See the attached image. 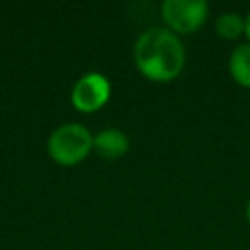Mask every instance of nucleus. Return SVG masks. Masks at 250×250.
I'll return each mask as SVG.
<instances>
[{"label": "nucleus", "instance_id": "obj_1", "mask_svg": "<svg viewBox=\"0 0 250 250\" xmlns=\"http://www.w3.org/2000/svg\"><path fill=\"white\" fill-rule=\"evenodd\" d=\"M137 70L150 82L166 84L178 78L186 64V49L176 33L166 27L145 29L133 49Z\"/></svg>", "mask_w": 250, "mask_h": 250}, {"label": "nucleus", "instance_id": "obj_2", "mask_svg": "<svg viewBox=\"0 0 250 250\" xmlns=\"http://www.w3.org/2000/svg\"><path fill=\"white\" fill-rule=\"evenodd\" d=\"M94 150V135L82 123H62L47 139V154L59 166H76Z\"/></svg>", "mask_w": 250, "mask_h": 250}, {"label": "nucleus", "instance_id": "obj_3", "mask_svg": "<svg viewBox=\"0 0 250 250\" xmlns=\"http://www.w3.org/2000/svg\"><path fill=\"white\" fill-rule=\"evenodd\" d=\"M160 14L166 29L176 35H189L205 23L209 4L205 0H164Z\"/></svg>", "mask_w": 250, "mask_h": 250}, {"label": "nucleus", "instance_id": "obj_4", "mask_svg": "<svg viewBox=\"0 0 250 250\" xmlns=\"http://www.w3.org/2000/svg\"><path fill=\"white\" fill-rule=\"evenodd\" d=\"M109 96V80L102 72H86L74 82L70 90V104L82 113H94L107 104Z\"/></svg>", "mask_w": 250, "mask_h": 250}, {"label": "nucleus", "instance_id": "obj_5", "mask_svg": "<svg viewBox=\"0 0 250 250\" xmlns=\"http://www.w3.org/2000/svg\"><path fill=\"white\" fill-rule=\"evenodd\" d=\"M94 150L104 160H115L127 154L129 150V137L115 127L102 129L94 135Z\"/></svg>", "mask_w": 250, "mask_h": 250}, {"label": "nucleus", "instance_id": "obj_6", "mask_svg": "<svg viewBox=\"0 0 250 250\" xmlns=\"http://www.w3.org/2000/svg\"><path fill=\"white\" fill-rule=\"evenodd\" d=\"M229 72L238 86L250 88V43H240L230 51Z\"/></svg>", "mask_w": 250, "mask_h": 250}, {"label": "nucleus", "instance_id": "obj_7", "mask_svg": "<svg viewBox=\"0 0 250 250\" xmlns=\"http://www.w3.org/2000/svg\"><path fill=\"white\" fill-rule=\"evenodd\" d=\"M215 31L221 39L234 41L244 35V18L236 12H223L215 21Z\"/></svg>", "mask_w": 250, "mask_h": 250}, {"label": "nucleus", "instance_id": "obj_8", "mask_svg": "<svg viewBox=\"0 0 250 250\" xmlns=\"http://www.w3.org/2000/svg\"><path fill=\"white\" fill-rule=\"evenodd\" d=\"M244 35L248 37V43H250V12L244 16Z\"/></svg>", "mask_w": 250, "mask_h": 250}, {"label": "nucleus", "instance_id": "obj_9", "mask_svg": "<svg viewBox=\"0 0 250 250\" xmlns=\"http://www.w3.org/2000/svg\"><path fill=\"white\" fill-rule=\"evenodd\" d=\"M246 219H248V223H250V199H248V203H246Z\"/></svg>", "mask_w": 250, "mask_h": 250}]
</instances>
